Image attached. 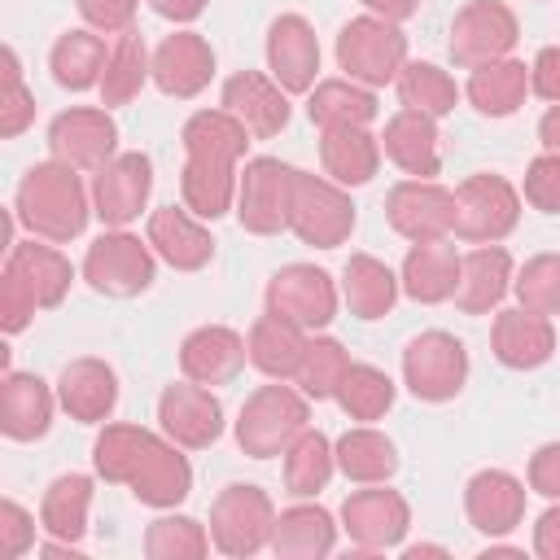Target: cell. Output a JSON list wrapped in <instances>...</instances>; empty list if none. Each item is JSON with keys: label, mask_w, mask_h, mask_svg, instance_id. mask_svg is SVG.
<instances>
[{"label": "cell", "mask_w": 560, "mask_h": 560, "mask_svg": "<svg viewBox=\"0 0 560 560\" xmlns=\"http://www.w3.org/2000/svg\"><path fill=\"white\" fill-rule=\"evenodd\" d=\"M88 214H92V192L83 188L74 166L48 158L22 175L18 197H13V219L31 236L66 245L88 228Z\"/></svg>", "instance_id": "6da1fadb"}, {"label": "cell", "mask_w": 560, "mask_h": 560, "mask_svg": "<svg viewBox=\"0 0 560 560\" xmlns=\"http://www.w3.org/2000/svg\"><path fill=\"white\" fill-rule=\"evenodd\" d=\"M70 280H74V267L52 241H39V236L13 241L4 262V284H0V328L13 337L35 319V311L61 306L70 293Z\"/></svg>", "instance_id": "7a4b0ae2"}, {"label": "cell", "mask_w": 560, "mask_h": 560, "mask_svg": "<svg viewBox=\"0 0 560 560\" xmlns=\"http://www.w3.org/2000/svg\"><path fill=\"white\" fill-rule=\"evenodd\" d=\"M306 429H311V398L298 385L271 381L245 398V407L236 416V446L249 459H276Z\"/></svg>", "instance_id": "3957f363"}, {"label": "cell", "mask_w": 560, "mask_h": 560, "mask_svg": "<svg viewBox=\"0 0 560 560\" xmlns=\"http://www.w3.org/2000/svg\"><path fill=\"white\" fill-rule=\"evenodd\" d=\"M271 529H276V503L262 486L232 481L214 494V503H210V542H214V551H223L232 560L258 556L262 547H271Z\"/></svg>", "instance_id": "277c9868"}, {"label": "cell", "mask_w": 560, "mask_h": 560, "mask_svg": "<svg viewBox=\"0 0 560 560\" xmlns=\"http://www.w3.org/2000/svg\"><path fill=\"white\" fill-rule=\"evenodd\" d=\"M289 232L302 245L315 249H337L354 232V201L341 184L328 175H306L293 171V197H289Z\"/></svg>", "instance_id": "5b68a950"}, {"label": "cell", "mask_w": 560, "mask_h": 560, "mask_svg": "<svg viewBox=\"0 0 560 560\" xmlns=\"http://www.w3.org/2000/svg\"><path fill=\"white\" fill-rule=\"evenodd\" d=\"M337 66L363 88H385L407 66V35L385 18H350L337 31Z\"/></svg>", "instance_id": "8992f818"}, {"label": "cell", "mask_w": 560, "mask_h": 560, "mask_svg": "<svg viewBox=\"0 0 560 560\" xmlns=\"http://www.w3.org/2000/svg\"><path fill=\"white\" fill-rule=\"evenodd\" d=\"M158 276V254L127 228L101 232L83 254V280L101 298H140Z\"/></svg>", "instance_id": "52a82bcc"}, {"label": "cell", "mask_w": 560, "mask_h": 560, "mask_svg": "<svg viewBox=\"0 0 560 560\" xmlns=\"http://www.w3.org/2000/svg\"><path fill=\"white\" fill-rule=\"evenodd\" d=\"M521 223V188H512L503 175H468L455 188V232L468 245H499Z\"/></svg>", "instance_id": "ba28073f"}, {"label": "cell", "mask_w": 560, "mask_h": 560, "mask_svg": "<svg viewBox=\"0 0 560 560\" xmlns=\"http://www.w3.org/2000/svg\"><path fill=\"white\" fill-rule=\"evenodd\" d=\"M468 381V350L459 337L429 328L402 350V385L420 402H451Z\"/></svg>", "instance_id": "9c48e42d"}, {"label": "cell", "mask_w": 560, "mask_h": 560, "mask_svg": "<svg viewBox=\"0 0 560 560\" xmlns=\"http://www.w3.org/2000/svg\"><path fill=\"white\" fill-rule=\"evenodd\" d=\"M337 302H341V289L315 262H289L267 280V311L306 332L328 328L337 319Z\"/></svg>", "instance_id": "30bf717a"}, {"label": "cell", "mask_w": 560, "mask_h": 560, "mask_svg": "<svg viewBox=\"0 0 560 560\" xmlns=\"http://www.w3.org/2000/svg\"><path fill=\"white\" fill-rule=\"evenodd\" d=\"M521 39V22L503 0H468L451 22V61L464 70H477L486 61L512 57Z\"/></svg>", "instance_id": "8fae6325"}, {"label": "cell", "mask_w": 560, "mask_h": 560, "mask_svg": "<svg viewBox=\"0 0 560 560\" xmlns=\"http://www.w3.org/2000/svg\"><path fill=\"white\" fill-rule=\"evenodd\" d=\"M293 171L280 158H249L236 184V219L254 236H276L289 228V197H293Z\"/></svg>", "instance_id": "7c38bea8"}, {"label": "cell", "mask_w": 560, "mask_h": 560, "mask_svg": "<svg viewBox=\"0 0 560 560\" xmlns=\"http://www.w3.org/2000/svg\"><path fill=\"white\" fill-rule=\"evenodd\" d=\"M385 219L402 241H442L455 232V188L438 179H398L385 197Z\"/></svg>", "instance_id": "4fadbf2b"}, {"label": "cell", "mask_w": 560, "mask_h": 560, "mask_svg": "<svg viewBox=\"0 0 560 560\" xmlns=\"http://www.w3.org/2000/svg\"><path fill=\"white\" fill-rule=\"evenodd\" d=\"M48 153L74 171L96 175L109 158H118V122L109 118V109H92V105L61 109L48 122Z\"/></svg>", "instance_id": "5bb4252c"}, {"label": "cell", "mask_w": 560, "mask_h": 560, "mask_svg": "<svg viewBox=\"0 0 560 560\" xmlns=\"http://www.w3.org/2000/svg\"><path fill=\"white\" fill-rule=\"evenodd\" d=\"M407 525H411V508L385 481L350 490L346 503H341V529L350 534V542L359 551H389V547H398Z\"/></svg>", "instance_id": "9a60e30c"}, {"label": "cell", "mask_w": 560, "mask_h": 560, "mask_svg": "<svg viewBox=\"0 0 560 560\" xmlns=\"http://www.w3.org/2000/svg\"><path fill=\"white\" fill-rule=\"evenodd\" d=\"M158 420H162V433L184 451H206L223 438V402L214 398L210 385H197L188 376L162 389Z\"/></svg>", "instance_id": "2e32d148"}, {"label": "cell", "mask_w": 560, "mask_h": 560, "mask_svg": "<svg viewBox=\"0 0 560 560\" xmlns=\"http://www.w3.org/2000/svg\"><path fill=\"white\" fill-rule=\"evenodd\" d=\"M149 192H153L149 153H118L92 175V214L105 228H127L149 206Z\"/></svg>", "instance_id": "e0dca14e"}, {"label": "cell", "mask_w": 560, "mask_h": 560, "mask_svg": "<svg viewBox=\"0 0 560 560\" xmlns=\"http://www.w3.org/2000/svg\"><path fill=\"white\" fill-rule=\"evenodd\" d=\"M267 70H271V79L289 96H302V92L315 88V74H319V39H315V26L302 13H280L267 26Z\"/></svg>", "instance_id": "ac0fdd59"}, {"label": "cell", "mask_w": 560, "mask_h": 560, "mask_svg": "<svg viewBox=\"0 0 560 560\" xmlns=\"http://www.w3.org/2000/svg\"><path fill=\"white\" fill-rule=\"evenodd\" d=\"M464 512H468V525L477 534L503 538L525 516V481L512 477L508 468H481L464 486Z\"/></svg>", "instance_id": "d6986e66"}, {"label": "cell", "mask_w": 560, "mask_h": 560, "mask_svg": "<svg viewBox=\"0 0 560 560\" xmlns=\"http://www.w3.org/2000/svg\"><path fill=\"white\" fill-rule=\"evenodd\" d=\"M214 79V48L197 31H175L153 48V83L162 96L192 101Z\"/></svg>", "instance_id": "ffe728a7"}, {"label": "cell", "mask_w": 560, "mask_h": 560, "mask_svg": "<svg viewBox=\"0 0 560 560\" xmlns=\"http://www.w3.org/2000/svg\"><path fill=\"white\" fill-rule=\"evenodd\" d=\"M245 359H249V346L228 324H201L179 341V372L197 385H210V389L236 381Z\"/></svg>", "instance_id": "44dd1931"}, {"label": "cell", "mask_w": 560, "mask_h": 560, "mask_svg": "<svg viewBox=\"0 0 560 560\" xmlns=\"http://www.w3.org/2000/svg\"><path fill=\"white\" fill-rule=\"evenodd\" d=\"M223 109L236 114L254 140H271L289 127V92L258 70H236L223 79Z\"/></svg>", "instance_id": "7402d4cb"}, {"label": "cell", "mask_w": 560, "mask_h": 560, "mask_svg": "<svg viewBox=\"0 0 560 560\" xmlns=\"http://www.w3.org/2000/svg\"><path fill=\"white\" fill-rule=\"evenodd\" d=\"M490 350L503 368L512 372H534L542 368L551 354H556V328H551V315H538V311H525V306H508L494 315V328H490Z\"/></svg>", "instance_id": "603a6c76"}, {"label": "cell", "mask_w": 560, "mask_h": 560, "mask_svg": "<svg viewBox=\"0 0 560 560\" xmlns=\"http://www.w3.org/2000/svg\"><path fill=\"white\" fill-rule=\"evenodd\" d=\"M144 241L153 254L175 271H201L214 258V241L206 232V219H197L188 206H162L149 214Z\"/></svg>", "instance_id": "cb8c5ba5"}, {"label": "cell", "mask_w": 560, "mask_h": 560, "mask_svg": "<svg viewBox=\"0 0 560 560\" xmlns=\"http://www.w3.org/2000/svg\"><path fill=\"white\" fill-rule=\"evenodd\" d=\"M57 402L70 420L79 424H105L109 411L118 407V376L105 359H70L57 376Z\"/></svg>", "instance_id": "d4e9b609"}, {"label": "cell", "mask_w": 560, "mask_h": 560, "mask_svg": "<svg viewBox=\"0 0 560 560\" xmlns=\"http://www.w3.org/2000/svg\"><path fill=\"white\" fill-rule=\"evenodd\" d=\"M381 153L411 179H433L442 171V144H438V118L420 109H398L389 114L381 131Z\"/></svg>", "instance_id": "484cf974"}, {"label": "cell", "mask_w": 560, "mask_h": 560, "mask_svg": "<svg viewBox=\"0 0 560 560\" xmlns=\"http://www.w3.org/2000/svg\"><path fill=\"white\" fill-rule=\"evenodd\" d=\"M52 407L57 389H48V381H39L35 372H4L0 381V429L13 442H35L52 429Z\"/></svg>", "instance_id": "4316f807"}, {"label": "cell", "mask_w": 560, "mask_h": 560, "mask_svg": "<svg viewBox=\"0 0 560 560\" xmlns=\"http://www.w3.org/2000/svg\"><path fill=\"white\" fill-rule=\"evenodd\" d=\"M459 249L451 245V236L442 241H416L402 258V293L420 306H438V302H451L455 298V284H459Z\"/></svg>", "instance_id": "83f0119b"}, {"label": "cell", "mask_w": 560, "mask_h": 560, "mask_svg": "<svg viewBox=\"0 0 560 560\" xmlns=\"http://www.w3.org/2000/svg\"><path fill=\"white\" fill-rule=\"evenodd\" d=\"M512 289V254L503 245H472L459 258L455 306L464 315H490Z\"/></svg>", "instance_id": "f1b7e54d"}, {"label": "cell", "mask_w": 560, "mask_h": 560, "mask_svg": "<svg viewBox=\"0 0 560 560\" xmlns=\"http://www.w3.org/2000/svg\"><path fill=\"white\" fill-rule=\"evenodd\" d=\"M179 451H184V446H175L171 438H158V442L149 446L144 464L136 468V477L127 481V490H131L144 508L166 512V508H175V503L188 499V490H192V468H188V459H184Z\"/></svg>", "instance_id": "f546056e"}, {"label": "cell", "mask_w": 560, "mask_h": 560, "mask_svg": "<svg viewBox=\"0 0 560 560\" xmlns=\"http://www.w3.org/2000/svg\"><path fill=\"white\" fill-rule=\"evenodd\" d=\"M319 166H324V175L332 184L359 188L381 166V136H372L368 127H332V131H319Z\"/></svg>", "instance_id": "4dcf8cb0"}, {"label": "cell", "mask_w": 560, "mask_h": 560, "mask_svg": "<svg viewBox=\"0 0 560 560\" xmlns=\"http://www.w3.org/2000/svg\"><path fill=\"white\" fill-rule=\"evenodd\" d=\"M306 341H311L306 328H298V324H289V319H280V315H271V311L258 315L254 328H249V337H245L249 363H254L267 381H293L298 368H302Z\"/></svg>", "instance_id": "1f68e13d"}, {"label": "cell", "mask_w": 560, "mask_h": 560, "mask_svg": "<svg viewBox=\"0 0 560 560\" xmlns=\"http://www.w3.org/2000/svg\"><path fill=\"white\" fill-rule=\"evenodd\" d=\"M464 96L477 114L486 118H512L525 96H529V66L516 61V57H499V61H486L468 74L464 83Z\"/></svg>", "instance_id": "d6a6232c"}, {"label": "cell", "mask_w": 560, "mask_h": 560, "mask_svg": "<svg viewBox=\"0 0 560 560\" xmlns=\"http://www.w3.org/2000/svg\"><path fill=\"white\" fill-rule=\"evenodd\" d=\"M402 293V280L372 254H350L341 267V302L354 319H385Z\"/></svg>", "instance_id": "836d02e7"}, {"label": "cell", "mask_w": 560, "mask_h": 560, "mask_svg": "<svg viewBox=\"0 0 560 560\" xmlns=\"http://www.w3.org/2000/svg\"><path fill=\"white\" fill-rule=\"evenodd\" d=\"M337 542V525L319 503H293L276 512L271 529V551L280 560H324Z\"/></svg>", "instance_id": "e575fe53"}, {"label": "cell", "mask_w": 560, "mask_h": 560, "mask_svg": "<svg viewBox=\"0 0 560 560\" xmlns=\"http://www.w3.org/2000/svg\"><path fill=\"white\" fill-rule=\"evenodd\" d=\"M236 162H219V158H184L179 171V197L197 219H223L236 206Z\"/></svg>", "instance_id": "d590c367"}, {"label": "cell", "mask_w": 560, "mask_h": 560, "mask_svg": "<svg viewBox=\"0 0 560 560\" xmlns=\"http://www.w3.org/2000/svg\"><path fill=\"white\" fill-rule=\"evenodd\" d=\"M88 512H92V477L83 472H61L48 481L39 499V529L57 542H83L88 534Z\"/></svg>", "instance_id": "8d00e7d4"}, {"label": "cell", "mask_w": 560, "mask_h": 560, "mask_svg": "<svg viewBox=\"0 0 560 560\" xmlns=\"http://www.w3.org/2000/svg\"><path fill=\"white\" fill-rule=\"evenodd\" d=\"M332 451H337V472L354 486H376V481H389L398 472V446L372 424L346 429L332 442Z\"/></svg>", "instance_id": "74e56055"}, {"label": "cell", "mask_w": 560, "mask_h": 560, "mask_svg": "<svg viewBox=\"0 0 560 560\" xmlns=\"http://www.w3.org/2000/svg\"><path fill=\"white\" fill-rule=\"evenodd\" d=\"M306 114L319 131H332V127H368L381 114V105L372 88L354 79H324L306 92Z\"/></svg>", "instance_id": "f35d334b"}, {"label": "cell", "mask_w": 560, "mask_h": 560, "mask_svg": "<svg viewBox=\"0 0 560 560\" xmlns=\"http://www.w3.org/2000/svg\"><path fill=\"white\" fill-rule=\"evenodd\" d=\"M149 79H153V52L144 48V39H140L136 31L114 35L109 61H105V74H101V88H96V92H101V105H105V109L131 105Z\"/></svg>", "instance_id": "ab89813d"}, {"label": "cell", "mask_w": 560, "mask_h": 560, "mask_svg": "<svg viewBox=\"0 0 560 560\" xmlns=\"http://www.w3.org/2000/svg\"><path fill=\"white\" fill-rule=\"evenodd\" d=\"M179 140H184V158H219V162H236L241 166V158H245L254 136L236 114H228L219 105V109H197L184 122Z\"/></svg>", "instance_id": "60d3db41"}, {"label": "cell", "mask_w": 560, "mask_h": 560, "mask_svg": "<svg viewBox=\"0 0 560 560\" xmlns=\"http://www.w3.org/2000/svg\"><path fill=\"white\" fill-rule=\"evenodd\" d=\"M105 61H109V48H105V35L101 31H66V35H57V44L48 52L52 79L61 88H70V92L101 88Z\"/></svg>", "instance_id": "b9f144b4"}, {"label": "cell", "mask_w": 560, "mask_h": 560, "mask_svg": "<svg viewBox=\"0 0 560 560\" xmlns=\"http://www.w3.org/2000/svg\"><path fill=\"white\" fill-rule=\"evenodd\" d=\"M158 442V433L140 429V424H105L92 442V468L96 477H105L109 486H127L136 477V468L144 464L149 446Z\"/></svg>", "instance_id": "7bdbcfd3"}, {"label": "cell", "mask_w": 560, "mask_h": 560, "mask_svg": "<svg viewBox=\"0 0 560 560\" xmlns=\"http://www.w3.org/2000/svg\"><path fill=\"white\" fill-rule=\"evenodd\" d=\"M337 472V451L319 429H306L289 451H284V494L293 499H315Z\"/></svg>", "instance_id": "ee69618b"}, {"label": "cell", "mask_w": 560, "mask_h": 560, "mask_svg": "<svg viewBox=\"0 0 560 560\" xmlns=\"http://www.w3.org/2000/svg\"><path fill=\"white\" fill-rule=\"evenodd\" d=\"M394 88H398V101H402L407 109H420V114H429V118H446V114L455 109V101H459L455 79H451L442 66H433V61H407V66L398 70Z\"/></svg>", "instance_id": "f6af8a7d"}, {"label": "cell", "mask_w": 560, "mask_h": 560, "mask_svg": "<svg viewBox=\"0 0 560 560\" xmlns=\"http://www.w3.org/2000/svg\"><path fill=\"white\" fill-rule=\"evenodd\" d=\"M337 407L350 420L372 424V420H381L394 407V381L381 368H372V363H350L341 385H337Z\"/></svg>", "instance_id": "bcb514c9"}, {"label": "cell", "mask_w": 560, "mask_h": 560, "mask_svg": "<svg viewBox=\"0 0 560 560\" xmlns=\"http://www.w3.org/2000/svg\"><path fill=\"white\" fill-rule=\"evenodd\" d=\"M346 368H350V354H346V346H341L337 337H311L293 385H298L306 398L324 402V398H337V385H341Z\"/></svg>", "instance_id": "7dc6e473"}, {"label": "cell", "mask_w": 560, "mask_h": 560, "mask_svg": "<svg viewBox=\"0 0 560 560\" xmlns=\"http://www.w3.org/2000/svg\"><path fill=\"white\" fill-rule=\"evenodd\" d=\"M210 529L192 516H158L144 529V556L149 560H201L210 551Z\"/></svg>", "instance_id": "c3c4849f"}, {"label": "cell", "mask_w": 560, "mask_h": 560, "mask_svg": "<svg viewBox=\"0 0 560 560\" xmlns=\"http://www.w3.org/2000/svg\"><path fill=\"white\" fill-rule=\"evenodd\" d=\"M512 293L525 311L538 315H560V254H534L516 276Z\"/></svg>", "instance_id": "681fc988"}, {"label": "cell", "mask_w": 560, "mask_h": 560, "mask_svg": "<svg viewBox=\"0 0 560 560\" xmlns=\"http://www.w3.org/2000/svg\"><path fill=\"white\" fill-rule=\"evenodd\" d=\"M35 122V96L31 88L22 83V66H18V52L4 48V92H0V136L13 140L22 136L26 127Z\"/></svg>", "instance_id": "f907efd6"}, {"label": "cell", "mask_w": 560, "mask_h": 560, "mask_svg": "<svg viewBox=\"0 0 560 560\" xmlns=\"http://www.w3.org/2000/svg\"><path fill=\"white\" fill-rule=\"evenodd\" d=\"M521 197L542 210V214H560V153H538L529 166H525V179H521Z\"/></svg>", "instance_id": "816d5d0a"}, {"label": "cell", "mask_w": 560, "mask_h": 560, "mask_svg": "<svg viewBox=\"0 0 560 560\" xmlns=\"http://www.w3.org/2000/svg\"><path fill=\"white\" fill-rule=\"evenodd\" d=\"M35 547V516L18 503V499H4L0 503V551L4 560H18Z\"/></svg>", "instance_id": "f5cc1de1"}, {"label": "cell", "mask_w": 560, "mask_h": 560, "mask_svg": "<svg viewBox=\"0 0 560 560\" xmlns=\"http://www.w3.org/2000/svg\"><path fill=\"white\" fill-rule=\"evenodd\" d=\"M74 4L88 31H101V35H122L136 22V0H74Z\"/></svg>", "instance_id": "db71d44e"}, {"label": "cell", "mask_w": 560, "mask_h": 560, "mask_svg": "<svg viewBox=\"0 0 560 560\" xmlns=\"http://www.w3.org/2000/svg\"><path fill=\"white\" fill-rule=\"evenodd\" d=\"M529 490L542 499H560V442H542L529 455Z\"/></svg>", "instance_id": "11a10c76"}, {"label": "cell", "mask_w": 560, "mask_h": 560, "mask_svg": "<svg viewBox=\"0 0 560 560\" xmlns=\"http://www.w3.org/2000/svg\"><path fill=\"white\" fill-rule=\"evenodd\" d=\"M529 92L542 96L547 105L560 101V48L556 44L538 48V57L529 61Z\"/></svg>", "instance_id": "9f6ffc18"}, {"label": "cell", "mask_w": 560, "mask_h": 560, "mask_svg": "<svg viewBox=\"0 0 560 560\" xmlns=\"http://www.w3.org/2000/svg\"><path fill=\"white\" fill-rule=\"evenodd\" d=\"M534 556L560 560V499H551V508L534 521Z\"/></svg>", "instance_id": "6f0895ef"}, {"label": "cell", "mask_w": 560, "mask_h": 560, "mask_svg": "<svg viewBox=\"0 0 560 560\" xmlns=\"http://www.w3.org/2000/svg\"><path fill=\"white\" fill-rule=\"evenodd\" d=\"M149 9L166 22H197L206 13V0H149Z\"/></svg>", "instance_id": "680465c9"}, {"label": "cell", "mask_w": 560, "mask_h": 560, "mask_svg": "<svg viewBox=\"0 0 560 560\" xmlns=\"http://www.w3.org/2000/svg\"><path fill=\"white\" fill-rule=\"evenodd\" d=\"M372 18H385V22H407V18H416L420 13V0H359Z\"/></svg>", "instance_id": "91938a15"}, {"label": "cell", "mask_w": 560, "mask_h": 560, "mask_svg": "<svg viewBox=\"0 0 560 560\" xmlns=\"http://www.w3.org/2000/svg\"><path fill=\"white\" fill-rule=\"evenodd\" d=\"M538 140H542L547 153H560V101L547 105V114L538 118Z\"/></svg>", "instance_id": "94428289"}]
</instances>
